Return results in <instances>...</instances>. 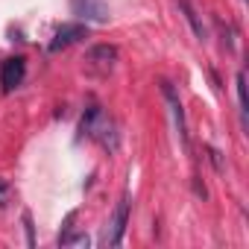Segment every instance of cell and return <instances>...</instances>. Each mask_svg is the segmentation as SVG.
I'll return each instance as SVG.
<instances>
[{"label":"cell","mask_w":249,"mask_h":249,"mask_svg":"<svg viewBox=\"0 0 249 249\" xmlns=\"http://www.w3.org/2000/svg\"><path fill=\"white\" fill-rule=\"evenodd\" d=\"M24 229H27V243L36 246V234H33V220H30V214H24Z\"/></svg>","instance_id":"8fae6325"},{"label":"cell","mask_w":249,"mask_h":249,"mask_svg":"<svg viewBox=\"0 0 249 249\" xmlns=\"http://www.w3.org/2000/svg\"><path fill=\"white\" fill-rule=\"evenodd\" d=\"M208 159H211V164H214V170H223V159H220V153H217L214 147H208Z\"/></svg>","instance_id":"7c38bea8"},{"label":"cell","mask_w":249,"mask_h":249,"mask_svg":"<svg viewBox=\"0 0 249 249\" xmlns=\"http://www.w3.org/2000/svg\"><path fill=\"white\" fill-rule=\"evenodd\" d=\"M117 62V47L114 44H94L88 53H85V65L100 71V73H108Z\"/></svg>","instance_id":"8992f818"},{"label":"cell","mask_w":249,"mask_h":249,"mask_svg":"<svg viewBox=\"0 0 249 249\" xmlns=\"http://www.w3.org/2000/svg\"><path fill=\"white\" fill-rule=\"evenodd\" d=\"M176 3H179V9L185 12V21L191 24V30H194V36H196V41H205V38H208V30H205V24H202L199 12L191 6V0H176Z\"/></svg>","instance_id":"52a82bcc"},{"label":"cell","mask_w":249,"mask_h":249,"mask_svg":"<svg viewBox=\"0 0 249 249\" xmlns=\"http://www.w3.org/2000/svg\"><path fill=\"white\" fill-rule=\"evenodd\" d=\"M71 12L79 21H91V24H106L111 18V9L106 0H71Z\"/></svg>","instance_id":"6da1fadb"},{"label":"cell","mask_w":249,"mask_h":249,"mask_svg":"<svg viewBox=\"0 0 249 249\" xmlns=\"http://www.w3.org/2000/svg\"><path fill=\"white\" fill-rule=\"evenodd\" d=\"M126 220H129V196L123 194L120 202H117V208H114V217H111V223H108V229L103 234V243L106 246H120L123 231H126Z\"/></svg>","instance_id":"3957f363"},{"label":"cell","mask_w":249,"mask_h":249,"mask_svg":"<svg viewBox=\"0 0 249 249\" xmlns=\"http://www.w3.org/2000/svg\"><path fill=\"white\" fill-rule=\"evenodd\" d=\"M9 196H12V185L6 179H0V208L9 205Z\"/></svg>","instance_id":"30bf717a"},{"label":"cell","mask_w":249,"mask_h":249,"mask_svg":"<svg viewBox=\"0 0 249 249\" xmlns=\"http://www.w3.org/2000/svg\"><path fill=\"white\" fill-rule=\"evenodd\" d=\"M88 234H62L59 237V246H88Z\"/></svg>","instance_id":"9c48e42d"},{"label":"cell","mask_w":249,"mask_h":249,"mask_svg":"<svg viewBox=\"0 0 249 249\" xmlns=\"http://www.w3.org/2000/svg\"><path fill=\"white\" fill-rule=\"evenodd\" d=\"M159 85H161V94H164V100H167V106H170V114H173V126H176V135H179L182 147L188 150V123H185V111H182L179 94H176L173 82H167V79H161Z\"/></svg>","instance_id":"7a4b0ae2"},{"label":"cell","mask_w":249,"mask_h":249,"mask_svg":"<svg viewBox=\"0 0 249 249\" xmlns=\"http://www.w3.org/2000/svg\"><path fill=\"white\" fill-rule=\"evenodd\" d=\"M237 103H240V114L246 120V71H237Z\"/></svg>","instance_id":"ba28073f"},{"label":"cell","mask_w":249,"mask_h":249,"mask_svg":"<svg viewBox=\"0 0 249 249\" xmlns=\"http://www.w3.org/2000/svg\"><path fill=\"white\" fill-rule=\"evenodd\" d=\"M24 76H27V59L24 56H12L0 65V85H3V91H15L24 82Z\"/></svg>","instance_id":"5b68a950"},{"label":"cell","mask_w":249,"mask_h":249,"mask_svg":"<svg viewBox=\"0 0 249 249\" xmlns=\"http://www.w3.org/2000/svg\"><path fill=\"white\" fill-rule=\"evenodd\" d=\"M82 38H88V24H82V21L62 24V27L56 30V36H53V41L47 44V50H50V53H59V50H65V47L82 41Z\"/></svg>","instance_id":"277c9868"}]
</instances>
